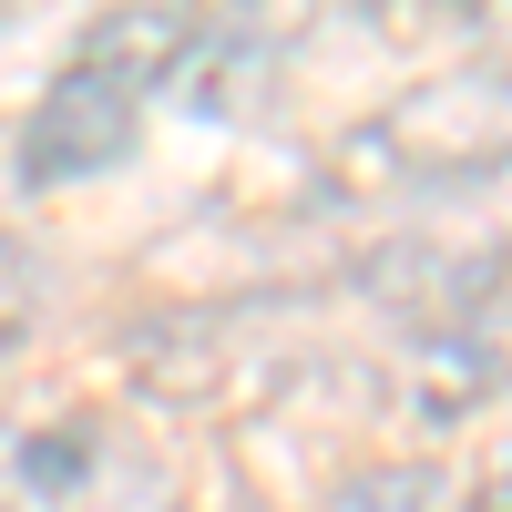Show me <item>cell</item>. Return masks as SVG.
<instances>
[{
  "label": "cell",
  "instance_id": "cell-1",
  "mask_svg": "<svg viewBox=\"0 0 512 512\" xmlns=\"http://www.w3.org/2000/svg\"><path fill=\"white\" fill-rule=\"evenodd\" d=\"M390 144L410 164H492L512 144V72H441L390 113Z\"/></svg>",
  "mask_w": 512,
  "mask_h": 512
},
{
  "label": "cell",
  "instance_id": "cell-2",
  "mask_svg": "<svg viewBox=\"0 0 512 512\" xmlns=\"http://www.w3.org/2000/svg\"><path fill=\"white\" fill-rule=\"evenodd\" d=\"M123 154H134V93H113V82H93V72H72L62 93H41V113H31V144H21L31 185L103 175V164H123Z\"/></svg>",
  "mask_w": 512,
  "mask_h": 512
},
{
  "label": "cell",
  "instance_id": "cell-3",
  "mask_svg": "<svg viewBox=\"0 0 512 512\" xmlns=\"http://www.w3.org/2000/svg\"><path fill=\"white\" fill-rule=\"evenodd\" d=\"M185 52H195V31H185L175 11H113V21L82 31V72L113 82V93H134V82H164Z\"/></svg>",
  "mask_w": 512,
  "mask_h": 512
},
{
  "label": "cell",
  "instance_id": "cell-4",
  "mask_svg": "<svg viewBox=\"0 0 512 512\" xmlns=\"http://www.w3.org/2000/svg\"><path fill=\"white\" fill-rule=\"evenodd\" d=\"M216 338H205V328H175V338H164V349H144V390H164V400H205V390H216Z\"/></svg>",
  "mask_w": 512,
  "mask_h": 512
},
{
  "label": "cell",
  "instance_id": "cell-5",
  "mask_svg": "<svg viewBox=\"0 0 512 512\" xmlns=\"http://www.w3.org/2000/svg\"><path fill=\"white\" fill-rule=\"evenodd\" d=\"M328 512H431V482L410 461H379V472H349L328 492Z\"/></svg>",
  "mask_w": 512,
  "mask_h": 512
},
{
  "label": "cell",
  "instance_id": "cell-6",
  "mask_svg": "<svg viewBox=\"0 0 512 512\" xmlns=\"http://www.w3.org/2000/svg\"><path fill=\"white\" fill-rule=\"evenodd\" d=\"M21 482H31V492H72V482H82V441H72V431H41V441L21 451Z\"/></svg>",
  "mask_w": 512,
  "mask_h": 512
},
{
  "label": "cell",
  "instance_id": "cell-7",
  "mask_svg": "<svg viewBox=\"0 0 512 512\" xmlns=\"http://www.w3.org/2000/svg\"><path fill=\"white\" fill-rule=\"evenodd\" d=\"M31 308H41V267H31V246H11V236H0V338H11Z\"/></svg>",
  "mask_w": 512,
  "mask_h": 512
},
{
  "label": "cell",
  "instance_id": "cell-8",
  "mask_svg": "<svg viewBox=\"0 0 512 512\" xmlns=\"http://www.w3.org/2000/svg\"><path fill=\"white\" fill-rule=\"evenodd\" d=\"M472 512H512V492H482V502H472Z\"/></svg>",
  "mask_w": 512,
  "mask_h": 512
}]
</instances>
